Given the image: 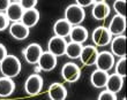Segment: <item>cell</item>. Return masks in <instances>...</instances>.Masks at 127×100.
<instances>
[{
	"mask_svg": "<svg viewBox=\"0 0 127 100\" xmlns=\"http://www.w3.org/2000/svg\"><path fill=\"white\" fill-rule=\"evenodd\" d=\"M0 71L6 77H16L21 71V62L15 55H8L0 62Z\"/></svg>",
	"mask_w": 127,
	"mask_h": 100,
	"instance_id": "6da1fadb",
	"label": "cell"
},
{
	"mask_svg": "<svg viewBox=\"0 0 127 100\" xmlns=\"http://www.w3.org/2000/svg\"><path fill=\"white\" fill-rule=\"evenodd\" d=\"M86 17V12L83 7L79 6L76 3L69 5L65 10V20L73 27V25H79L83 22Z\"/></svg>",
	"mask_w": 127,
	"mask_h": 100,
	"instance_id": "7a4b0ae2",
	"label": "cell"
},
{
	"mask_svg": "<svg viewBox=\"0 0 127 100\" xmlns=\"http://www.w3.org/2000/svg\"><path fill=\"white\" fill-rule=\"evenodd\" d=\"M43 89V78L38 74H32L24 83V91L29 96H36Z\"/></svg>",
	"mask_w": 127,
	"mask_h": 100,
	"instance_id": "3957f363",
	"label": "cell"
},
{
	"mask_svg": "<svg viewBox=\"0 0 127 100\" xmlns=\"http://www.w3.org/2000/svg\"><path fill=\"white\" fill-rule=\"evenodd\" d=\"M67 41L65 38L59 36H54L49 40L47 44V51L52 53L56 57H63L65 55V51H66Z\"/></svg>",
	"mask_w": 127,
	"mask_h": 100,
	"instance_id": "277c9868",
	"label": "cell"
},
{
	"mask_svg": "<svg viewBox=\"0 0 127 100\" xmlns=\"http://www.w3.org/2000/svg\"><path fill=\"white\" fill-rule=\"evenodd\" d=\"M93 41L96 46H106L111 43L112 35L105 27H97L93 31Z\"/></svg>",
	"mask_w": 127,
	"mask_h": 100,
	"instance_id": "5b68a950",
	"label": "cell"
},
{
	"mask_svg": "<svg viewBox=\"0 0 127 100\" xmlns=\"http://www.w3.org/2000/svg\"><path fill=\"white\" fill-rule=\"evenodd\" d=\"M61 76L68 83H74L76 82L81 76V70L79 66H76L73 62H67L61 68Z\"/></svg>",
	"mask_w": 127,
	"mask_h": 100,
	"instance_id": "8992f818",
	"label": "cell"
},
{
	"mask_svg": "<svg viewBox=\"0 0 127 100\" xmlns=\"http://www.w3.org/2000/svg\"><path fill=\"white\" fill-rule=\"evenodd\" d=\"M95 64H96L97 69L109 71L114 66V55L111 52H107V51H103L100 53L98 52Z\"/></svg>",
	"mask_w": 127,
	"mask_h": 100,
	"instance_id": "52a82bcc",
	"label": "cell"
},
{
	"mask_svg": "<svg viewBox=\"0 0 127 100\" xmlns=\"http://www.w3.org/2000/svg\"><path fill=\"white\" fill-rule=\"evenodd\" d=\"M43 53V50L40 47L39 44H36V43H32L30 45H28L26 47V50L23 51V55H24V59L27 61L28 63L30 64H36L39 60L40 55Z\"/></svg>",
	"mask_w": 127,
	"mask_h": 100,
	"instance_id": "ba28073f",
	"label": "cell"
},
{
	"mask_svg": "<svg viewBox=\"0 0 127 100\" xmlns=\"http://www.w3.org/2000/svg\"><path fill=\"white\" fill-rule=\"evenodd\" d=\"M111 53L113 55H117L119 58H123L126 55V36L118 35L111 39Z\"/></svg>",
	"mask_w": 127,
	"mask_h": 100,
	"instance_id": "9c48e42d",
	"label": "cell"
},
{
	"mask_svg": "<svg viewBox=\"0 0 127 100\" xmlns=\"http://www.w3.org/2000/svg\"><path fill=\"white\" fill-rule=\"evenodd\" d=\"M97 55H98V51H97L96 46L88 45L82 48V52H81L79 59L84 66H93L96 62Z\"/></svg>",
	"mask_w": 127,
	"mask_h": 100,
	"instance_id": "30bf717a",
	"label": "cell"
},
{
	"mask_svg": "<svg viewBox=\"0 0 127 100\" xmlns=\"http://www.w3.org/2000/svg\"><path fill=\"white\" fill-rule=\"evenodd\" d=\"M37 64L44 71H51L57 66V57L53 55L52 53H50L49 51L47 52H43L38 62H37Z\"/></svg>",
	"mask_w": 127,
	"mask_h": 100,
	"instance_id": "8fae6325",
	"label": "cell"
},
{
	"mask_svg": "<svg viewBox=\"0 0 127 100\" xmlns=\"http://www.w3.org/2000/svg\"><path fill=\"white\" fill-rule=\"evenodd\" d=\"M9 33L14 39L24 40L29 36V28L24 25L21 21L19 22H13L9 27Z\"/></svg>",
	"mask_w": 127,
	"mask_h": 100,
	"instance_id": "7c38bea8",
	"label": "cell"
},
{
	"mask_svg": "<svg viewBox=\"0 0 127 100\" xmlns=\"http://www.w3.org/2000/svg\"><path fill=\"white\" fill-rule=\"evenodd\" d=\"M107 29H109L111 35H114V36L123 35L125 29H126V19H125V16H120V15L113 16Z\"/></svg>",
	"mask_w": 127,
	"mask_h": 100,
	"instance_id": "4fadbf2b",
	"label": "cell"
},
{
	"mask_svg": "<svg viewBox=\"0 0 127 100\" xmlns=\"http://www.w3.org/2000/svg\"><path fill=\"white\" fill-rule=\"evenodd\" d=\"M23 12H24V9L21 7L20 2L14 1V2H10V5L8 6V8L6 9L5 13H6L9 21H12V22H19L22 19Z\"/></svg>",
	"mask_w": 127,
	"mask_h": 100,
	"instance_id": "5bb4252c",
	"label": "cell"
},
{
	"mask_svg": "<svg viewBox=\"0 0 127 100\" xmlns=\"http://www.w3.org/2000/svg\"><path fill=\"white\" fill-rule=\"evenodd\" d=\"M49 98L51 100H65L67 98V90L60 83H53L49 87Z\"/></svg>",
	"mask_w": 127,
	"mask_h": 100,
	"instance_id": "9a60e30c",
	"label": "cell"
},
{
	"mask_svg": "<svg viewBox=\"0 0 127 100\" xmlns=\"http://www.w3.org/2000/svg\"><path fill=\"white\" fill-rule=\"evenodd\" d=\"M68 36L70 37V41L82 44L88 39V30L80 24L79 25H73Z\"/></svg>",
	"mask_w": 127,
	"mask_h": 100,
	"instance_id": "2e32d148",
	"label": "cell"
},
{
	"mask_svg": "<svg viewBox=\"0 0 127 100\" xmlns=\"http://www.w3.org/2000/svg\"><path fill=\"white\" fill-rule=\"evenodd\" d=\"M107 77H109V74L107 71H104V70L100 69H96L93 71L90 77V82L93 84V86L96 87V89H102V87H105L107 82Z\"/></svg>",
	"mask_w": 127,
	"mask_h": 100,
	"instance_id": "e0dca14e",
	"label": "cell"
},
{
	"mask_svg": "<svg viewBox=\"0 0 127 100\" xmlns=\"http://www.w3.org/2000/svg\"><path fill=\"white\" fill-rule=\"evenodd\" d=\"M123 85H124V77H121L118 74H112V75H109V77H107V82L105 86L111 92L118 93L123 89Z\"/></svg>",
	"mask_w": 127,
	"mask_h": 100,
	"instance_id": "ac0fdd59",
	"label": "cell"
},
{
	"mask_svg": "<svg viewBox=\"0 0 127 100\" xmlns=\"http://www.w3.org/2000/svg\"><path fill=\"white\" fill-rule=\"evenodd\" d=\"M39 21V12L36 9V8H31V9H27L23 12V15H22V19H21V22L27 25L28 28L35 27Z\"/></svg>",
	"mask_w": 127,
	"mask_h": 100,
	"instance_id": "d6986e66",
	"label": "cell"
},
{
	"mask_svg": "<svg viewBox=\"0 0 127 100\" xmlns=\"http://www.w3.org/2000/svg\"><path fill=\"white\" fill-rule=\"evenodd\" d=\"M93 17L96 20H105L110 15V6L105 1L104 2H95L93 7Z\"/></svg>",
	"mask_w": 127,
	"mask_h": 100,
	"instance_id": "ffe728a7",
	"label": "cell"
},
{
	"mask_svg": "<svg viewBox=\"0 0 127 100\" xmlns=\"http://www.w3.org/2000/svg\"><path fill=\"white\" fill-rule=\"evenodd\" d=\"M15 90V83L10 77L3 76L0 78V97H9Z\"/></svg>",
	"mask_w": 127,
	"mask_h": 100,
	"instance_id": "44dd1931",
	"label": "cell"
},
{
	"mask_svg": "<svg viewBox=\"0 0 127 100\" xmlns=\"http://www.w3.org/2000/svg\"><path fill=\"white\" fill-rule=\"evenodd\" d=\"M70 29H72V25H70L65 19L58 20L53 25L54 35H56V36H59V37H63V38H66V37L69 35Z\"/></svg>",
	"mask_w": 127,
	"mask_h": 100,
	"instance_id": "7402d4cb",
	"label": "cell"
},
{
	"mask_svg": "<svg viewBox=\"0 0 127 100\" xmlns=\"http://www.w3.org/2000/svg\"><path fill=\"white\" fill-rule=\"evenodd\" d=\"M82 44L80 43H75V41H70V43H67L66 46V51H65V54L69 59H79L80 58V54L82 52Z\"/></svg>",
	"mask_w": 127,
	"mask_h": 100,
	"instance_id": "603a6c76",
	"label": "cell"
},
{
	"mask_svg": "<svg viewBox=\"0 0 127 100\" xmlns=\"http://www.w3.org/2000/svg\"><path fill=\"white\" fill-rule=\"evenodd\" d=\"M113 9L116 10L117 15L125 16V14H126V1L125 0H116L113 2Z\"/></svg>",
	"mask_w": 127,
	"mask_h": 100,
	"instance_id": "cb8c5ba5",
	"label": "cell"
},
{
	"mask_svg": "<svg viewBox=\"0 0 127 100\" xmlns=\"http://www.w3.org/2000/svg\"><path fill=\"white\" fill-rule=\"evenodd\" d=\"M116 74L120 75L121 77L126 76V58H119V61L116 63Z\"/></svg>",
	"mask_w": 127,
	"mask_h": 100,
	"instance_id": "d4e9b609",
	"label": "cell"
},
{
	"mask_svg": "<svg viewBox=\"0 0 127 100\" xmlns=\"http://www.w3.org/2000/svg\"><path fill=\"white\" fill-rule=\"evenodd\" d=\"M98 99L99 100H116L117 99V96H116V93L111 92V91H109L106 89V90L102 91V92L99 93Z\"/></svg>",
	"mask_w": 127,
	"mask_h": 100,
	"instance_id": "484cf974",
	"label": "cell"
},
{
	"mask_svg": "<svg viewBox=\"0 0 127 100\" xmlns=\"http://www.w3.org/2000/svg\"><path fill=\"white\" fill-rule=\"evenodd\" d=\"M19 2H20L21 7H22L24 10H27V9L35 8L37 2H38V0H20Z\"/></svg>",
	"mask_w": 127,
	"mask_h": 100,
	"instance_id": "4316f807",
	"label": "cell"
},
{
	"mask_svg": "<svg viewBox=\"0 0 127 100\" xmlns=\"http://www.w3.org/2000/svg\"><path fill=\"white\" fill-rule=\"evenodd\" d=\"M8 24H9V20H8L6 13L0 12V31L6 30L8 28Z\"/></svg>",
	"mask_w": 127,
	"mask_h": 100,
	"instance_id": "83f0119b",
	"label": "cell"
},
{
	"mask_svg": "<svg viewBox=\"0 0 127 100\" xmlns=\"http://www.w3.org/2000/svg\"><path fill=\"white\" fill-rule=\"evenodd\" d=\"M76 1V5H79V6L81 7H88V6H91L93 3H95L94 0H75Z\"/></svg>",
	"mask_w": 127,
	"mask_h": 100,
	"instance_id": "f1b7e54d",
	"label": "cell"
},
{
	"mask_svg": "<svg viewBox=\"0 0 127 100\" xmlns=\"http://www.w3.org/2000/svg\"><path fill=\"white\" fill-rule=\"evenodd\" d=\"M10 5V0H0V12H6Z\"/></svg>",
	"mask_w": 127,
	"mask_h": 100,
	"instance_id": "f546056e",
	"label": "cell"
},
{
	"mask_svg": "<svg viewBox=\"0 0 127 100\" xmlns=\"http://www.w3.org/2000/svg\"><path fill=\"white\" fill-rule=\"evenodd\" d=\"M7 57V50L2 44H0V62Z\"/></svg>",
	"mask_w": 127,
	"mask_h": 100,
	"instance_id": "4dcf8cb0",
	"label": "cell"
},
{
	"mask_svg": "<svg viewBox=\"0 0 127 100\" xmlns=\"http://www.w3.org/2000/svg\"><path fill=\"white\" fill-rule=\"evenodd\" d=\"M95 2H104V1H105V0H94Z\"/></svg>",
	"mask_w": 127,
	"mask_h": 100,
	"instance_id": "1f68e13d",
	"label": "cell"
},
{
	"mask_svg": "<svg viewBox=\"0 0 127 100\" xmlns=\"http://www.w3.org/2000/svg\"><path fill=\"white\" fill-rule=\"evenodd\" d=\"M14 1H17V2H19V1H20V0H14Z\"/></svg>",
	"mask_w": 127,
	"mask_h": 100,
	"instance_id": "d6a6232c",
	"label": "cell"
}]
</instances>
